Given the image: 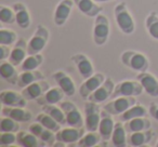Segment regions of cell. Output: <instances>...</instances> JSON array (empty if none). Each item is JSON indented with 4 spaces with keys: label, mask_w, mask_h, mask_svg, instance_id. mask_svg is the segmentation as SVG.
Returning <instances> with one entry per match:
<instances>
[{
    "label": "cell",
    "mask_w": 158,
    "mask_h": 147,
    "mask_svg": "<svg viewBox=\"0 0 158 147\" xmlns=\"http://www.w3.org/2000/svg\"><path fill=\"white\" fill-rule=\"evenodd\" d=\"M120 61L126 67L135 72L147 71L149 67V61L146 55L134 50L123 51L120 55Z\"/></svg>",
    "instance_id": "1"
},
{
    "label": "cell",
    "mask_w": 158,
    "mask_h": 147,
    "mask_svg": "<svg viewBox=\"0 0 158 147\" xmlns=\"http://www.w3.org/2000/svg\"><path fill=\"white\" fill-rule=\"evenodd\" d=\"M114 16L116 24L121 33L125 35H131L135 31V23L127 7V3H118L114 8Z\"/></svg>",
    "instance_id": "2"
},
{
    "label": "cell",
    "mask_w": 158,
    "mask_h": 147,
    "mask_svg": "<svg viewBox=\"0 0 158 147\" xmlns=\"http://www.w3.org/2000/svg\"><path fill=\"white\" fill-rule=\"evenodd\" d=\"M110 20L105 14L100 13L97 18H94V23H93V42L98 47L104 46L110 38Z\"/></svg>",
    "instance_id": "3"
},
{
    "label": "cell",
    "mask_w": 158,
    "mask_h": 147,
    "mask_svg": "<svg viewBox=\"0 0 158 147\" xmlns=\"http://www.w3.org/2000/svg\"><path fill=\"white\" fill-rule=\"evenodd\" d=\"M50 38V31L46 26L39 24L37 25L35 29V33L29 39L28 44H27V51L29 54H36L40 53L44 48Z\"/></svg>",
    "instance_id": "4"
},
{
    "label": "cell",
    "mask_w": 158,
    "mask_h": 147,
    "mask_svg": "<svg viewBox=\"0 0 158 147\" xmlns=\"http://www.w3.org/2000/svg\"><path fill=\"white\" fill-rule=\"evenodd\" d=\"M143 87L139 80H123L115 86L114 92L110 99L119 96H139L143 93Z\"/></svg>",
    "instance_id": "5"
},
{
    "label": "cell",
    "mask_w": 158,
    "mask_h": 147,
    "mask_svg": "<svg viewBox=\"0 0 158 147\" xmlns=\"http://www.w3.org/2000/svg\"><path fill=\"white\" fill-rule=\"evenodd\" d=\"M60 107L66 115V125L75 128H85V117L76 104L70 101H62L60 103Z\"/></svg>",
    "instance_id": "6"
},
{
    "label": "cell",
    "mask_w": 158,
    "mask_h": 147,
    "mask_svg": "<svg viewBox=\"0 0 158 147\" xmlns=\"http://www.w3.org/2000/svg\"><path fill=\"white\" fill-rule=\"evenodd\" d=\"M101 108L94 102L85 104V128L87 131H98L101 121Z\"/></svg>",
    "instance_id": "7"
},
{
    "label": "cell",
    "mask_w": 158,
    "mask_h": 147,
    "mask_svg": "<svg viewBox=\"0 0 158 147\" xmlns=\"http://www.w3.org/2000/svg\"><path fill=\"white\" fill-rule=\"evenodd\" d=\"M134 104H136L135 96H119L106 103L103 106V109L112 114L113 116H119Z\"/></svg>",
    "instance_id": "8"
},
{
    "label": "cell",
    "mask_w": 158,
    "mask_h": 147,
    "mask_svg": "<svg viewBox=\"0 0 158 147\" xmlns=\"http://www.w3.org/2000/svg\"><path fill=\"white\" fill-rule=\"evenodd\" d=\"M86 128H75V127H68L61 129L55 133L56 135V142H59L62 145L67 144H74L77 143L82 136L85 135Z\"/></svg>",
    "instance_id": "9"
},
{
    "label": "cell",
    "mask_w": 158,
    "mask_h": 147,
    "mask_svg": "<svg viewBox=\"0 0 158 147\" xmlns=\"http://www.w3.org/2000/svg\"><path fill=\"white\" fill-rule=\"evenodd\" d=\"M106 77L102 72H94L91 77L85 79V81L79 87V94L84 100H88V97L105 81Z\"/></svg>",
    "instance_id": "10"
},
{
    "label": "cell",
    "mask_w": 158,
    "mask_h": 147,
    "mask_svg": "<svg viewBox=\"0 0 158 147\" xmlns=\"http://www.w3.org/2000/svg\"><path fill=\"white\" fill-rule=\"evenodd\" d=\"M114 89H115V84L113 79L110 78H106L105 81L88 97L89 101L91 102H94V103L98 104H101L104 103L106 100L110 99L112 97V94L114 92Z\"/></svg>",
    "instance_id": "11"
},
{
    "label": "cell",
    "mask_w": 158,
    "mask_h": 147,
    "mask_svg": "<svg viewBox=\"0 0 158 147\" xmlns=\"http://www.w3.org/2000/svg\"><path fill=\"white\" fill-rule=\"evenodd\" d=\"M70 59L75 64L77 70H78L79 74L81 75V77L84 79L91 77L95 72L92 62L90 61V59L87 55L82 54V53H77V54L73 55Z\"/></svg>",
    "instance_id": "12"
},
{
    "label": "cell",
    "mask_w": 158,
    "mask_h": 147,
    "mask_svg": "<svg viewBox=\"0 0 158 147\" xmlns=\"http://www.w3.org/2000/svg\"><path fill=\"white\" fill-rule=\"evenodd\" d=\"M74 5V0H61L57 3L53 16V21L56 26H63L67 22Z\"/></svg>",
    "instance_id": "13"
},
{
    "label": "cell",
    "mask_w": 158,
    "mask_h": 147,
    "mask_svg": "<svg viewBox=\"0 0 158 147\" xmlns=\"http://www.w3.org/2000/svg\"><path fill=\"white\" fill-rule=\"evenodd\" d=\"M136 80H139L143 87V90L147 95L152 97H158V79L151 72L143 71L139 72L136 76Z\"/></svg>",
    "instance_id": "14"
},
{
    "label": "cell",
    "mask_w": 158,
    "mask_h": 147,
    "mask_svg": "<svg viewBox=\"0 0 158 147\" xmlns=\"http://www.w3.org/2000/svg\"><path fill=\"white\" fill-rule=\"evenodd\" d=\"M52 78L67 96H74L76 94V84H75L74 80L72 79V77L67 75L65 71H63V70L55 71L53 74Z\"/></svg>",
    "instance_id": "15"
},
{
    "label": "cell",
    "mask_w": 158,
    "mask_h": 147,
    "mask_svg": "<svg viewBox=\"0 0 158 147\" xmlns=\"http://www.w3.org/2000/svg\"><path fill=\"white\" fill-rule=\"evenodd\" d=\"M49 89H50V84L44 79L33 82L29 86L25 87L22 94L24 95V97L27 101H34V100H38L40 96H42Z\"/></svg>",
    "instance_id": "16"
},
{
    "label": "cell",
    "mask_w": 158,
    "mask_h": 147,
    "mask_svg": "<svg viewBox=\"0 0 158 147\" xmlns=\"http://www.w3.org/2000/svg\"><path fill=\"white\" fill-rule=\"evenodd\" d=\"M1 115L6 117L14 119L19 122H28L33 118V114L31 110L25 107H13V106L3 105L1 109Z\"/></svg>",
    "instance_id": "17"
},
{
    "label": "cell",
    "mask_w": 158,
    "mask_h": 147,
    "mask_svg": "<svg viewBox=\"0 0 158 147\" xmlns=\"http://www.w3.org/2000/svg\"><path fill=\"white\" fill-rule=\"evenodd\" d=\"M0 101L2 105L13 106V107H26L27 100L22 93L12 90H3L0 93Z\"/></svg>",
    "instance_id": "18"
},
{
    "label": "cell",
    "mask_w": 158,
    "mask_h": 147,
    "mask_svg": "<svg viewBox=\"0 0 158 147\" xmlns=\"http://www.w3.org/2000/svg\"><path fill=\"white\" fill-rule=\"evenodd\" d=\"M27 44L26 40L24 38H20L18 41L14 43L13 48H12L11 54H10L9 61L11 62L13 65L21 66L24 59H26V55H28V51H27Z\"/></svg>",
    "instance_id": "19"
},
{
    "label": "cell",
    "mask_w": 158,
    "mask_h": 147,
    "mask_svg": "<svg viewBox=\"0 0 158 147\" xmlns=\"http://www.w3.org/2000/svg\"><path fill=\"white\" fill-rule=\"evenodd\" d=\"M115 121L113 119V115L110 114L106 110H102L101 112V121H100L99 125V133L101 134L102 140L108 141L112 138V134L115 128Z\"/></svg>",
    "instance_id": "20"
},
{
    "label": "cell",
    "mask_w": 158,
    "mask_h": 147,
    "mask_svg": "<svg viewBox=\"0 0 158 147\" xmlns=\"http://www.w3.org/2000/svg\"><path fill=\"white\" fill-rule=\"evenodd\" d=\"M74 2L77 9L88 18H97L103 11V8L94 0H74Z\"/></svg>",
    "instance_id": "21"
},
{
    "label": "cell",
    "mask_w": 158,
    "mask_h": 147,
    "mask_svg": "<svg viewBox=\"0 0 158 147\" xmlns=\"http://www.w3.org/2000/svg\"><path fill=\"white\" fill-rule=\"evenodd\" d=\"M12 8L15 11V23L22 29H26L31 26V18L27 7L23 2L13 3Z\"/></svg>",
    "instance_id": "22"
},
{
    "label": "cell",
    "mask_w": 158,
    "mask_h": 147,
    "mask_svg": "<svg viewBox=\"0 0 158 147\" xmlns=\"http://www.w3.org/2000/svg\"><path fill=\"white\" fill-rule=\"evenodd\" d=\"M65 95L66 94L64 93V91L57 86L54 88H50L42 96L36 100V102L41 106L46 105V104H60L63 101Z\"/></svg>",
    "instance_id": "23"
},
{
    "label": "cell",
    "mask_w": 158,
    "mask_h": 147,
    "mask_svg": "<svg viewBox=\"0 0 158 147\" xmlns=\"http://www.w3.org/2000/svg\"><path fill=\"white\" fill-rule=\"evenodd\" d=\"M0 75L7 82H9L10 84L16 86L18 84V79H19V74L16 66L13 65L10 61H1L0 64Z\"/></svg>",
    "instance_id": "24"
},
{
    "label": "cell",
    "mask_w": 158,
    "mask_h": 147,
    "mask_svg": "<svg viewBox=\"0 0 158 147\" xmlns=\"http://www.w3.org/2000/svg\"><path fill=\"white\" fill-rule=\"evenodd\" d=\"M153 131L145 130V131H138L129 133L128 135V145L133 147H141L149 144L153 138Z\"/></svg>",
    "instance_id": "25"
},
{
    "label": "cell",
    "mask_w": 158,
    "mask_h": 147,
    "mask_svg": "<svg viewBox=\"0 0 158 147\" xmlns=\"http://www.w3.org/2000/svg\"><path fill=\"white\" fill-rule=\"evenodd\" d=\"M38 136L33 134L31 131H19L16 133V143L23 147H38L44 146V143L40 141Z\"/></svg>",
    "instance_id": "26"
},
{
    "label": "cell",
    "mask_w": 158,
    "mask_h": 147,
    "mask_svg": "<svg viewBox=\"0 0 158 147\" xmlns=\"http://www.w3.org/2000/svg\"><path fill=\"white\" fill-rule=\"evenodd\" d=\"M44 75L40 70H27V71H23L20 74L18 79V87L24 89L25 87L29 86L33 82L39 81V80H44Z\"/></svg>",
    "instance_id": "27"
},
{
    "label": "cell",
    "mask_w": 158,
    "mask_h": 147,
    "mask_svg": "<svg viewBox=\"0 0 158 147\" xmlns=\"http://www.w3.org/2000/svg\"><path fill=\"white\" fill-rule=\"evenodd\" d=\"M128 132L126 131L125 125H123L121 121L115 123V128L114 131L112 134V144L115 147H125L128 145V136H127Z\"/></svg>",
    "instance_id": "28"
},
{
    "label": "cell",
    "mask_w": 158,
    "mask_h": 147,
    "mask_svg": "<svg viewBox=\"0 0 158 147\" xmlns=\"http://www.w3.org/2000/svg\"><path fill=\"white\" fill-rule=\"evenodd\" d=\"M125 128L128 133H132V132H138V131H145V130L151 129L152 122L146 117H139V118H134L129 121H126Z\"/></svg>",
    "instance_id": "29"
},
{
    "label": "cell",
    "mask_w": 158,
    "mask_h": 147,
    "mask_svg": "<svg viewBox=\"0 0 158 147\" xmlns=\"http://www.w3.org/2000/svg\"><path fill=\"white\" fill-rule=\"evenodd\" d=\"M147 112H148V108H146L144 105L134 104L129 109H127L125 112L119 115V121L126 122V121H129L134 118H139V117H146Z\"/></svg>",
    "instance_id": "30"
},
{
    "label": "cell",
    "mask_w": 158,
    "mask_h": 147,
    "mask_svg": "<svg viewBox=\"0 0 158 147\" xmlns=\"http://www.w3.org/2000/svg\"><path fill=\"white\" fill-rule=\"evenodd\" d=\"M41 110L47 112L48 115H50L51 117H53V118L59 123H61L62 125H66L65 112H64V110L62 109L60 106H57L56 104H46V105H42Z\"/></svg>",
    "instance_id": "31"
},
{
    "label": "cell",
    "mask_w": 158,
    "mask_h": 147,
    "mask_svg": "<svg viewBox=\"0 0 158 147\" xmlns=\"http://www.w3.org/2000/svg\"><path fill=\"white\" fill-rule=\"evenodd\" d=\"M145 28L148 35L158 41V14L156 12H149L145 18Z\"/></svg>",
    "instance_id": "32"
},
{
    "label": "cell",
    "mask_w": 158,
    "mask_h": 147,
    "mask_svg": "<svg viewBox=\"0 0 158 147\" xmlns=\"http://www.w3.org/2000/svg\"><path fill=\"white\" fill-rule=\"evenodd\" d=\"M36 121H38V122L41 123L46 129L51 130V131L55 132V133L61 130V125H62L61 123H59L54 118H53V117H51L50 115H48L44 112H40V114L37 115V117H36Z\"/></svg>",
    "instance_id": "33"
},
{
    "label": "cell",
    "mask_w": 158,
    "mask_h": 147,
    "mask_svg": "<svg viewBox=\"0 0 158 147\" xmlns=\"http://www.w3.org/2000/svg\"><path fill=\"white\" fill-rule=\"evenodd\" d=\"M101 140L102 136L99 133V131H88V133L85 134L77 142V145L80 147H94L97 145H99Z\"/></svg>",
    "instance_id": "34"
},
{
    "label": "cell",
    "mask_w": 158,
    "mask_h": 147,
    "mask_svg": "<svg viewBox=\"0 0 158 147\" xmlns=\"http://www.w3.org/2000/svg\"><path fill=\"white\" fill-rule=\"evenodd\" d=\"M44 62V56L40 53H36V54H29L24 62L21 65V69L23 71H27V70H35L38 69L40 65Z\"/></svg>",
    "instance_id": "35"
},
{
    "label": "cell",
    "mask_w": 158,
    "mask_h": 147,
    "mask_svg": "<svg viewBox=\"0 0 158 147\" xmlns=\"http://www.w3.org/2000/svg\"><path fill=\"white\" fill-rule=\"evenodd\" d=\"M20 122L10 117L2 116L0 119V131L1 132H14L18 133L20 131Z\"/></svg>",
    "instance_id": "36"
},
{
    "label": "cell",
    "mask_w": 158,
    "mask_h": 147,
    "mask_svg": "<svg viewBox=\"0 0 158 147\" xmlns=\"http://www.w3.org/2000/svg\"><path fill=\"white\" fill-rule=\"evenodd\" d=\"M18 35L15 31L12 29L1 28L0 29V44H6V46H14L18 41Z\"/></svg>",
    "instance_id": "37"
},
{
    "label": "cell",
    "mask_w": 158,
    "mask_h": 147,
    "mask_svg": "<svg viewBox=\"0 0 158 147\" xmlns=\"http://www.w3.org/2000/svg\"><path fill=\"white\" fill-rule=\"evenodd\" d=\"M0 21L3 24H13L15 23V11L13 8L5 5L0 6Z\"/></svg>",
    "instance_id": "38"
},
{
    "label": "cell",
    "mask_w": 158,
    "mask_h": 147,
    "mask_svg": "<svg viewBox=\"0 0 158 147\" xmlns=\"http://www.w3.org/2000/svg\"><path fill=\"white\" fill-rule=\"evenodd\" d=\"M16 143V133L14 132H1L0 145L1 146H11Z\"/></svg>",
    "instance_id": "39"
},
{
    "label": "cell",
    "mask_w": 158,
    "mask_h": 147,
    "mask_svg": "<svg viewBox=\"0 0 158 147\" xmlns=\"http://www.w3.org/2000/svg\"><path fill=\"white\" fill-rule=\"evenodd\" d=\"M39 138L44 145H48V146H52V145L56 142L55 132L51 131V130H49V129H44V131L41 133Z\"/></svg>",
    "instance_id": "40"
},
{
    "label": "cell",
    "mask_w": 158,
    "mask_h": 147,
    "mask_svg": "<svg viewBox=\"0 0 158 147\" xmlns=\"http://www.w3.org/2000/svg\"><path fill=\"white\" fill-rule=\"evenodd\" d=\"M44 129H46V128H44L41 123L38 122V121H35V122H33L31 125H29L28 131H31V133L35 134L36 136L40 137V135H41V133L44 131Z\"/></svg>",
    "instance_id": "41"
},
{
    "label": "cell",
    "mask_w": 158,
    "mask_h": 147,
    "mask_svg": "<svg viewBox=\"0 0 158 147\" xmlns=\"http://www.w3.org/2000/svg\"><path fill=\"white\" fill-rule=\"evenodd\" d=\"M11 47L6 46V44H0V61H6L9 59L10 54H11Z\"/></svg>",
    "instance_id": "42"
},
{
    "label": "cell",
    "mask_w": 158,
    "mask_h": 147,
    "mask_svg": "<svg viewBox=\"0 0 158 147\" xmlns=\"http://www.w3.org/2000/svg\"><path fill=\"white\" fill-rule=\"evenodd\" d=\"M148 114L149 116H152L154 119L158 121V104L156 103H151L148 106Z\"/></svg>",
    "instance_id": "43"
},
{
    "label": "cell",
    "mask_w": 158,
    "mask_h": 147,
    "mask_svg": "<svg viewBox=\"0 0 158 147\" xmlns=\"http://www.w3.org/2000/svg\"><path fill=\"white\" fill-rule=\"evenodd\" d=\"M98 3H104V2H110V1H117V0H94Z\"/></svg>",
    "instance_id": "44"
},
{
    "label": "cell",
    "mask_w": 158,
    "mask_h": 147,
    "mask_svg": "<svg viewBox=\"0 0 158 147\" xmlns=\"http://www.w3.org/2000/svg\"><path fill=\"white\" fill-rule=\"evenodd\" d=\"M156 146H157V147H158V141H157V144H156Z\"/></svg>",
    "instance_id": "45"
}]
</instances>
